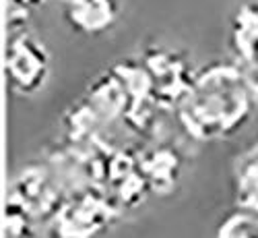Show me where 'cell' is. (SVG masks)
I'll use <instances>...</instances> for the list:
<instances>
[{"label": "cell", "mask_w": 258, "mask_h": 238, "mask_svg": "<svg viewBox=\"0 0 258 238\" xmlns=\"http://www.w3.org/2000/svg\"><path fill=\"white\" fill-rule=\"evenodd\" d=\"M85 100L93 106V110L103 120H112L120 114L124 116L128 110V104H131V96H128L126 85L122 83V79L116 75L114 69L107 75H101L93 81L89 96Z\"/></svg>", "instance_id": "52a82bcc"}, {"label": "cell", "mask_w": 258, "mask_h": 238, "mask_svg": "<svg viewBox=\"0 0 258 238\" xmlns=\"http://www.w3.org/2000/svg\"><path fill=\"white\" fill-rule=\"evenodd\" d=\"M145 160L147 162L139 166L153 191H169L176 184V178L180 174V162L176 154H171L167 149H157Z\"/></svg>", "instance_id": "9c48e42d"}, {"label": "cell", "mask_w": 258, "mask_h": 238, "mask_svg": "<svg viewBox=\"0 0 258 238\" xmlns=\"http://www.w3.org/2000/svg\"><path fill=\"white\" fill-rule=\"evenodd\" d=\"M250 116V91L238 69L213 67L195 79L182 108V122L199 139L225 137L242 128Z\"/></svg>", "instance_id": "6da1fadb"}, {"label": "cell", "mask_w": 258, "mask_h": 238, "mask_svg": "<svg viewBox=\"0 0 258 238\" xmlns=\"http://www.w3.org/2000/svg\"><path fill=\"white\" fill-rule=\"evenodd\" d=\"M118 0H69L64 5L67 23L85 35H99L118 21Z\"/></svg>", "instance_id": "5b68a950"}, {"label": "cell", "mask_w": 258, "mask_h": 238, "mask_svg": "<svg viewBox=\"0 0 258 238\" xmlns=\"http://www.w3.org/2000/svg\"><path fill=\"white\" fill-rule=\"evenodd\" d=\"M215 238H258V218L248 209L229 213Z\"/></svg>", "instance_id": "30bf717a"}, {"label": "cell", "mask_w": 258, "mask_h": 238, "mask_svg": "<svg viewBox=\"0 0 258 238\" xmlns=\"http://www.w3.org/2000/svg\"><path fill=\"white\" fill-rule=\"evenodd\" d=\"M15 199L23 203L31 215H48L58 211V186L52 184L50 174L37 166H29L21 172L19 184L15 191Z\"/></svg>", "instance_id": "8992f818"}, {"label": "cell", "mask_w": 258, "mask_h": 238, "mask_svg": "<svg viewBox=\"0 0 258 238\" xmlns=\"http://www.w3.org/2000/svg\"><path fill=\"white\" fill-rule=\"evenodd\" d=\"M50 56L46 46L35 37L23 33L9 41L7 48V77L21 93H33L48 79Z\"/></svg>", "instance_id": "7a4b0ae2"}, {"label": "cell", "mask_w": 258, "mask_h": 238, "mask_svg": "<svg viewBox=\"0 0 258 238\" xmlns=\"http://www.w3.org/2000/svg\"><path fill=\"white\" fill-rule=\"evenodd\" d=\"M13 238H37V234L33 230H25V232H21V234H17Z\"/></svg>", "instance_id": "7c38bea8"}, {"label": "cell", "mask_w": 258, "mask_h": 238, "mask_svg": "<svg viewBox=\"0 0 258 238\" xmlns=\"http://www.w3.org/2000/svg\"><path fill=\"white\" fill-rule=\"evenodd\" d=\"M153 81V91L159 106H171L180 100H186L195 79L188 73V64L169 50H153L143 60Z\"/></svg>", "instance_id": "277c9868"}, {"label": "cell", "mask_w": 258, "mask_h": 238, "mask_svg": "<svg viewBox=\"0 0 258 238\" xmlns=\"http://www.w3.org/2000/svg\"><path fill=\"white\" fill-rule=\"evenodd\" d=\"M79 191L77 197L58 207L54 213V236L56 238H95L107 220L110 211H105V203L99 195Z\"/></svg>", "instance_id": "3957f363"}, {"label": "cell", "mask_w": 258, "mask_h": 238, "mask_svg": "<svg viewBox=\"0 0 258 238\" xmlns=\"http://www.w3.org/2000/svg\"><path fill=\"white\" fill-rule=\"evenodd\" d=\"M231 46L248 62L258 64V3H246L231 21Z\"/></svg>", "instance_id": "ba28073f"}, {"label": "cell", "mask_w": 258, "mask_h": 238, "mask_svg": "<svg viewBox=\"0 0 258 238\" xmlns=\"http://www.w3.org/2000/svg\"><path fill=\"white\" fill-rule=\"evenodd\" d=\"M15 3H17L19 7H23V9H29V7H37V5H41L44 0H15Z\"/></svg>", "instance_id": "8fae6325"}]
</instances>
